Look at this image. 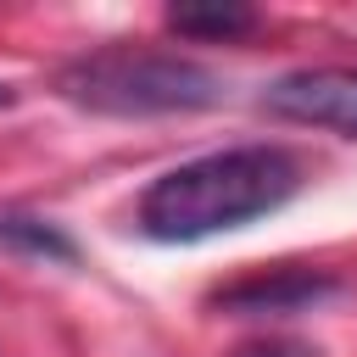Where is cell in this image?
Here are the masks:
<instances>
[{
  "label": "cell",
  "mask_w": 357,
  "mask_h": 357,
  "mask_svg": "<svg viewBox=\"0 0 357 357\" xmlns=\"http://www.w3.org/2000/svg\"><path fill=\"white\" fill-rule=\"evenodd\" d=\"M0 251L50 257V262H78V245H73L50 218H28V212H0Z\"/></svg>",
  "instance_id": "5b68a950"
},
{
  "label": "cell",
  "mask_w": 357,
  "mask_h": 357,
  "mask_svg": "<svg viewBox=\"0 0 357 357\" xmlns=\"http://www.w3.org/2000/svg\"><path fill=\"white\" fill-rule=\"evenodd\" d=\"M262 112L357 139V67H296L262 89Z\"/></svg>",
  "instance_id": "3957f363"
},
{
  "label": "cell",
  "mask_w": 357,
  "mask_h": 357,
  "mask_svg": "<svg viewBox=\"0 0 357 357\" xmlns=\"http://www.w3.org/2000/svg\"><path fill=\"white\" fill-rule=\"evenodd\" d=\"M340 296V273L329 268H268V273H245L223 290H212V307L218 312H234V318H273V312H307L318 301Z\"/></svg>",
  "instance_id": "277c9868"
},
{
  "label": "cell",
  "mask_w": 357,
  "mask_h": 357,
  "mask_svg": "<svg viewBox=\"0 0 357 357\" xmlns=\"http://www.w3.org/2000/svg\"><path fill=\"white\" fill-rule=\"evenodd\" d=\"M0 106H17V89L11 84H0Z\"/></svg>",
  "instance_id": "ba28073f"
},
{
  "label": "cell",
  "mask_w": 357,
  "mask_h": 357,
  "mask_svg": "<svg viewBox=\"0 0 357 357\" xmlns=\"http://www.w3.org/2000/svg\"><path fill=\"white\" fill-rule=\"evenodd\" d=\"M167 28L173 33H190V39H240L257 28V11L251 6H167Z\"/></svg>",
  "instance_id": "8992f818"
},
{
  "label": "cell",
  "mask_w": 357,
  "mask_h": 357,
  "mask_svg": "<svg viewBox=\"0 0 357 357\" xmlns=\"http://www.w3.org/2000/svg\"><path fill=\"white\" fill-rule=\"evenodd\" d=\"M296 190H301V162L284 145H229L151 178L134 223L162 245H190L279 212Z\"/></svg>",
  "instance_id": "6da1fadb"
},
{
  "label": "cell",
  "mask_w": 357,
  "mask_h": 357,
  "mask_svg": "<svg viewBox=\"0 0 357 357\" xmlns=\"http://www.w3.org/2000/svg\"><path fill=\"white\" fill-rule=\"evenodd\" d=\"M229 357H318V351L301 346V340H245V346H234Z\"/></svg>",
  "instance_id": "52a82bcc"
},
{
  "label": "cell",
  "mask_w": 357,
  "mask_h": 357,
  "mask_svg": "<svg viewBox=\"0 0 357 357\" xmlns=\"http://www.w3.org/2000/svg\"><path fill=\"white\" fill-rule=\"evenodd\" d=\"M56 89L73 106L112 112V117H156V112H206L223 100V78L190 56L112 45L78 56L56 73Z\"/></svg>",
  "instance_id": "7a4b0ae2"
}]
</instances>
